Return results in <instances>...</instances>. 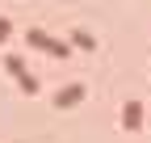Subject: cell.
<instances>
[{"label":"cell","instance_id":"4","mask_svg":"<svg viewBox=\"0 0 151 143\" xmlns=\"http://www.w3.org/2000/svg\"><path fill=\"white\" fill-rule=\"evenodd\" d=\"M71 42H76V46H84V51L97 46V42H92V34H84V30H76V34H71Z\"/></svg>","mask_w":151,"mask_h":143},{"label":"cell","instance_id":"5","mask_svg":"<svg viewBox=\"0 0 151 143\" xmlns=\"http://www.w3.org/2000/svg\"><path fill=\"white\" fill-rule=\"evenodd\" d=\"M9 34H13V25L4 21V17H0V42H4V38H9Z\"/></svg>","mask_w":151,"mask_h":143},{"label":"cell","instance_id":"1","mask_svg":"<svg viewBox=\"0 0 151 143\" xmlns=\"http://www.w3.org/2000/svg\"><path fill=\"white\" fill-rule=\"evenodd\" d=\"M122 122H126V131H143V101H126Z\"/></svg>","mask_w":151,"mask_h":143},{"label":"cell","instance_id":"2","mask_svg":"<svg viewBox=\"0 0 151 143\" xmlns=\"http://www.w3.org/2000/svg\"><path fill=\"white\" fill-rule=\"evenodd\" d=\"M76 101H84V84H67L59 97H55V105L59 110H67V105H76Z\"/></svg>","mask_w":151,"mask_h":143},{"label":"cell","instance_id":"3","mask_svg":"<svg viewBox=\"0 0 151 143\" xmlns=\"http://www.w3.org/2000/svg\"><path fill=\"white\" fill-rule=\"evenodd\" d=\"M4 72H9V76H25V63L17 59V55H9V59H4Z\"/></svg>","mask_w":151,"mask_h":143}]
</instances>
